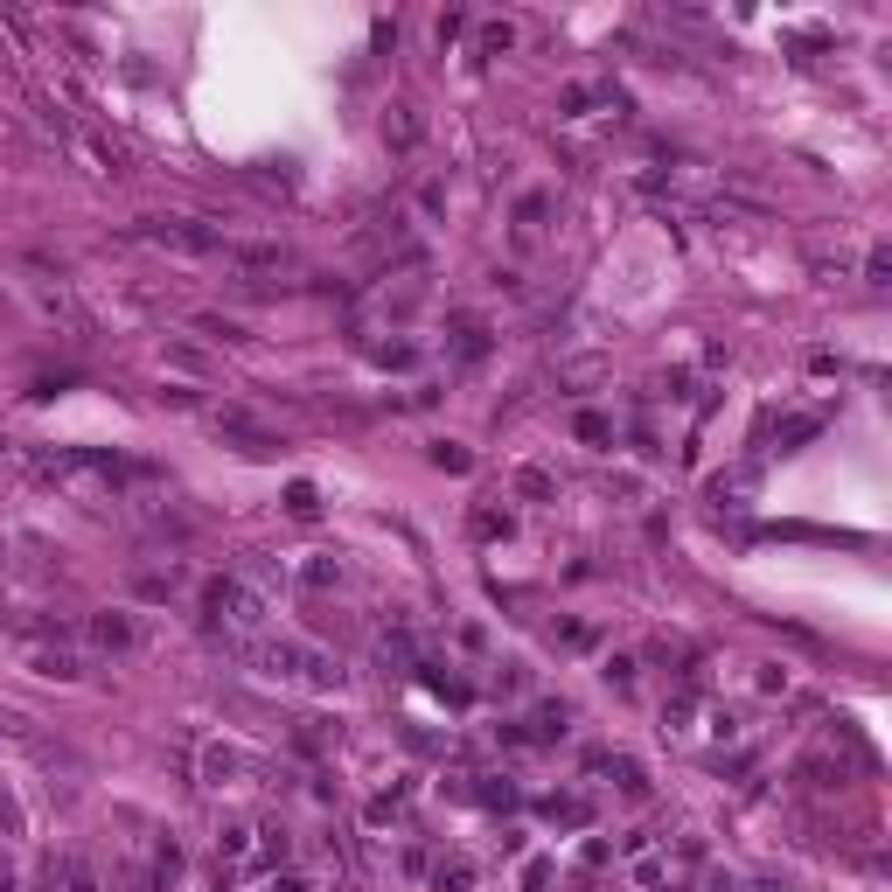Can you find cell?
I'll return each mask as SVG.
<instances>
[{
  "mask_svg": "<svg viewBox=\"0 0 892 892\" xmlns=\"http://www.w3.org/2000/svg\"><path fill=\"white\" fill-rule=\"evenodd\" d=\"M202 614H210L217 628H231V635H252V628H265V593H258V586H244V579H210Z\"/></svg>",
  "mask_w": 892,
  "mask_h": 892,
  "instance_id": "obj_1",
  "label": "cell"
},
{
  "mask_svg": "<svg viewBox=\"0 0 892 892\" xmlns=\"http://www.w3.org/2000/svg\"><path fill=\"white\" fill-rule=\"evenodd\" d=\"M244 656H258L273 676H308V683H321V691H335V683H341V670L321 649H308V641H265V649H244Z\"/></svg>",
  "mask_w": 892,
  "mask_h": 892,
  "instance_id": "obj_2",
  "label": "cell"
},
{
  "mask_svg": "<svg viewBox=\"0 0 892 892\" xmlns=\"http://www.w3.org/2000/svg\"><path fill=\"white\" fill-rule=\"evenodd\" d=\"M147 238H161V244H175V252H217V231H202V223H188V217H154L147 223Z\"/></svg>",
  "mask_w": 892,
  "mask_h": 892,
  "instance_id": "obj_3",
  "label": "cell"
},
{
  "mask_svg": "<svg viewBox=\"0 0 892 892\" xmlns=\"http://www.w3.org/2000/svg\"><path fill=\"white\" fill-rule=\"evenodd\" d=\"M419 140H426V119H419L412 105H391V119H384V147H391V154H412Z\"/></svg>",
  "mask_w": 892,
  "mask_h": 892,
  "instance_id": "obj_4",
  "label": "cell"
},
{
  "mask_svg": "<svg viewBox=\"0 0 892 892\" xmlns=\"http://www.w3.org/2000/svg\"><path fill=\"white\" fill-rule=\"evenodd\" d=\"M572 732V705L565 697H544L537 711H530V739H565Z\"/></svg>",
  "mask_w": 892,
  "mask_h": 892,
  "instance_id": "obj_5",
  "label": "cell"
},
{
  "mask_svg": "<svg viewBox=\"0 0 892 892\" xmlns=\"http://www.w3.org/2000/svg\"><path fill=\"white\" fill-rule=\"evenodd\" d=\"M593 767H600V774H614V788H621V795H649V774H641V761H628V753H600Z\"/></svg>",
  "mask_w": 892,
  "mask_h": 892,
  "instance_id": "obj_6",
  "label": "cell"
},
{
  "mask_svg": "<svg viewBox=\"0 0 892 892\" xmlns=\"http://www.w3.org/2000/svg\"><path fill=\"white\" fill-rule=\"evenodd\" d=\"M453 356H461V363H482L488 356V328L482 321H453Z\"/></svg>",
  "mask_w": 892,
  "mask_h": 892,
  "instance_id": "obj_7",
  "label": "cell"
},
{
  "mask_svg": "<svg viewBox=\"0 0 892 892\" xmlns=\"http://www.w3.org/2000/svg\"><path fill=\"white\" fill-rule=\"evenodd\" d=\"M91 641H99V649H126V641H132V621H126V614H91Z\"/></svg>",
  "mask_w": 892,
  "mask_h": 892,
  "instance_id": "obj_8",
  "label": "cell"
},
{
  "mask_svg": "<svg viewBox=\"0 0 892 892\" xmlns=\"http://www.w3.org/2000/svg\"><path fill=\"white\" fill-rule=\"evenodd\" d=\"M691 718H697V683H683L670 705H662V726H670V732H691Z\"/></svg>",
  "mask_w": 892,
  "mask_h": 892,
  "instance_id": "obj_9",
  "label": "cell"
},
{
  "mask_svg": "<svg viewBox=\"0 0 892 892\" xmlns=\"http://www.w3.org/2000/svg\"><path fill=\"white\" fill-rule=\"evenodd\" d=\"M217 426L231 432V440H244V447H273V432H265V426H252V419H244V412H223Z\"/></svg>",
  "mask_w": 892,
  "mask_h": 892,
  "instance_id": "obj_10",
  "label": "cell"
},
{
  "mask_svg": "<svg viewBox=\"0 0 892 892\" xmlns=\"http://www.w3.org/2000/svg\"><path fill=\"white\" fill-rule=\"evenodd\" d=\"M35 670H43V676H63V683H70V676H84V662L70 656V649H43V656H35Z\"/></svg>",
  "mask_w": 892,
  "mask_h": 892,
  "instance_id": "obj_11",
  "label": "cell"
},
{
  "mask_svg": "<svg viewBox=\"0 0 892 892\" xmlns=\"http://www.w3.org/2000/svg\"><path fill=\"white\" fill-rule=\"evenodd\" d=\"M432 879H440V892H467V885H474V865H467V858H447Z\"/></svg>",
  "mask_w": 892,
  "mask_h": 892,
  "instance_id": "obj_12",
  "label": "cell"
},
{
  "mask_svg": "<svg viewBox=\"0 0 892 892\" xmlns=\"http://www.w3.org/2000/svg\"><path fill=\"white\" fill-rule=\"evenodd\" d=\"M238 767H244V761H238L231 746H210V753H202V774H210V781H231Z\"/></svg>",
  "mask_w": 892,
  "mask_h": 892,
  "instance_id": "obj_13",
  "label": "cell"
},
{
  "mask_svg": "<svg viewBox=\"0 0 892 892\" xmlns=\"http://www.w3.org/2000/svg\"><path fill=\"white\" fill-rule=\"evenodd\" d=\"M509 43H517V28H509V22H488L482 35H474V49H482V56H502Z\"/></svg>",
  "mask_w": 892,
  "mask_h": 892,
  "instance_id": "obj_14",
  "label": "cell"
},
{
  "mask_svg": "<svg viewBox=\"0 0 892 892\" xmlns=\"http://www.w3.org/2000/svg\"><path fill=\"white\" fill-rule=\"evenodd\" d=\"M287 509H293L300 523H308V517H321V496H314V482H293V488H287Z\"/></svg>",
  "mask_w": 892,
  "mask_h": 892,
  "instance_id": "obj_15",
  "label": "cell"
},
{
  "mask_svg": "<svg viewBox=\"0 0 892 892\" xmlns=\"http://www.w3.org/2000/svg\"><path fill=\"white\" fill-rule=\"evenodd\" d=\"M517 488H523V496H537V502H544V496H558V482H552L544 467H523V474H517Z\"/></svg>",
  "mask_w": 892,
  "mask_h": 892,
  "instance_id": "obj_16",
  "label": "cell"
},
{
  "mask_svg": "<svg viewBox=\"0 0 892 892\" xmlns=\"http://www.w3.org/2000/svg\"><path fill=\"white\" fill-rule=\"evenodd\" d=\"M586 815H593V809H586L579 795H552V823H586Z\"/></svg>",
  "mask_w": 892,
  "mask_h": 892,
  "instance_id": "obj_17",
  "label": "cell"
},
{
  "mask_svg": "<svg viewBox=\"0 0 892 892\" xmlns=\"http://www.w3.org/2000/svg\"><path fill=\"white\" fill-rule=\"evenodd\" d=\"M474 537H509V517L502 509H474Z\"/></svg>",
  "mask_w": 892,
  "mask_h": 892,
  "instance_id": "obj_18",
  "label": "cell"
},
{
  "mask_svg": "<svg viewBox=\"0 0 892 892\" xmlns=\"http://www.w3.org/2000/svg\"><path fill=\"white\" fill-rule=\"evenodd\" d=\"M335 579H341L335 558H314V565H308V586H335Z\"/></svg>",
  "mask_w": 892,
  "mask_h": 892,
  "instance_id": "obj_19",
  "label": "cell"
},
{
  "mask_svg": "<svg viewBox=\"0 0 892 892\" xmlns=\"http://www.w3.org/2000/svg\"><path fill=\"white\" fill-rule=\"evenodd\" d=\"M432 467H447V474H461V467H467V453H461V447H432Z\"/></svg>",
  "mask_w": 892,
  "mask_h": 892,
  "instance_id": "obj_20",
  "label": "cell"
},
{
  "mask_svg": "<svg viewBox=\"0 0 892 892\" xmlns=\"http://www.w3.org/2000/svg\"><path fill=\"white\" fill-rule=\"evenodd\" d=\"M579 440H586V447H606V419H593V412H586V419H579Z\"/></svg>",
  "mask_w": 892,
  "mask_h": 892,
  "instance_id": "obj_21",
  "label": "cell"
},
{
  "mask_svg": "<svg viewBox=\"0 0 892 892\" xmlns=\"http://www.w3.org/2000/svg\"><path fill=\"white\" fill-rule=\"evenodd\" d=\"M63 879H70V892H99V879H91V871H84V865H70V871H63Z\"/></svg>",
  "mask_w": 892,
  "mask_h": 892,
  "instance_id": "obj_22",
  "label": "cell"
},
{
  "mask_svg": "<svg viewBox=\"0 0 892 892\" xmlns=\"http://www.w3.org/2000/svg\"><path fill=\"white\" fill-rule=\"evenodd\" d=\"M273 892H308V879L300 871H273Z\"/></svg>",
  "mask_w": 892,
  "mask_h": 892,
  "instance_id": "obj_23",
  "label": "cell"
}]
</instances>
